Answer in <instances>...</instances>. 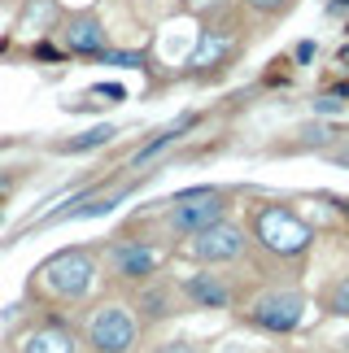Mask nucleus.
Masks as SVG:
<instances>
[{
	"mask_svg": "<svg viewBox=\"0 0 349 353\" xmlns=\"http://www.w3.org/2000/svg\"><path fill=\"white\" fill-rule=\"evenodd\" d=\"M253 232H258V240H262L271 253H279V257L306 253V244H310V227H306L292 210H284V205H266V210H258V219H253Z\"/></svg>",
	"mask_w": 349,
	"mask_h": 353,
	"instance_id": "nucleus-1",
	"label": "nucleus"
},
{
	"mask_svg": "<svg viewBox=\"0 0 349 353\" xmlns=\"http://www.w3.org/2000/svg\"><path fill=\"white\" fill-rule=\"evenodd\" d=\"M223 214H227V205H223L219 188H188V192H179L170 201V227L183 236H197L206 227L223 223Z\"/></svg>",
	"mask_w": 349,
	"mask_h": 353,
	"instance_id": "nucleus-2",
	"label": "nucleus"
},
{
	"mask_svg": "<svg viewBox=\"0 0 349 353\" xmlns=\"http://www.w3.org/2000/svg\"><path fill=\"white\" fill-rule=\"evenodd\" d=\"M39 275H44V283L57 296H83L92 288V257L79 253V249H66L57 257H48L39 266Z\"/></svg>",
	"mask_w": 349,
	"mask_h": 353,
	"instance_id": "nucleus-3",
	"label": "nucleus"
},
{
	"mask_svg": "<svg viewBox=\"0 0 349 353\" xmlns=\"http://www.w3.org/2000/svg\"><path fill=\"white\" fill-rule=\"evenodd\" d=\"M88 341L101 353H127L131 345H136V323H131V314L123 305H101L97 314H92Z\"/></svg>",
	"mask_w": 349,
	"mask_h": 353,
	"instance_id": "nucleus-4",
	"label": "nucleus"
},
{
	"mask_svg": "<svg viewBox=\"0 0 349 353\" xmlns=\"http://www.w3.org/2000/svg\"><path fill=\"white\" fill-rule=\"evenodd\" d=\"M188 253H192L197 262H232V257L245 253V232H240L236 223H214V227L192 236Z\"/></svg>",
	"mask_w": 349,
	"mask_h": 353,
	"instance_id": "nucleus-5",
	"label": "nucleus"
},
{
	"mask_svg": "<svg viewBox=\"0 0 349 353\" xmlns=\"http://www.w3.org/2000/svg\"><path fill=\"white\" fill-rule=\"evenodd\" d=\"M301 310H306V301L297 292H271L253 305V323L266 332H292L301 323Z\"/></svg>",
	"mask_w": 349,
	"mask_h": 353,
	"instance_id": "nucleus-6",
	"label": "nucleus"
},
{
	"mask_svg": "<svg viewBox=\"0 0 349 353\" xmlns=\"http://www.w3.org/2000/svg\"><path fill=\"white\" fill-rule=\"evenodd\" d=\"M110 262H114V270L123 279H149L157 270V249L144 244V240H123V244H114Z\"/></svg>",
	"mask_w": 349,
	"mask_h": 353,
	"instance_id": "nucleus-7",
	"label": "nucleus"
},
{
	"mask_svg": "<svg viewBox=\"0 0 349 353\" xmlns=\"http://www.w3.org/2000/svg\"><path fill=\"white\" fill-rule=\"evenodd\" d=\"M66 44L74 52H83V57H105V48H110V35H105L101 18H92V13H79V18L66 22Z\"/></svg>",
	"mask_w": 349,
	"mask_h": 353,
	"instance_id": "nucleus-8",
	"label": "nucleus"
},
{
	"mask_svg": "<svg viewBox=\"0 0 349 353\" xmlns=\"http://www.w3.org/2000/svg\"><path fill=\"white\" fill-rule=\"evenodd\" d=\"M183 292L192 296L197 305H206V310H223L227 301H232V288H227L219 275H192L183 283Z\"/></svg>",
	"mask_w": 349,
	"mask_h": 353,
	"instance_id": "nucleus-9",
	"label": "nucleus"
},
{
	"mask_svg": "<svg viewBox=\"0 0 349 353\" xmlns=\"http://www.w3.org/2000/svg\"><path fill=\"white\" fill-rule=\"evenodd\" d=\"M22 353H74V341L61 327H44V332H31V336H26Z\"/></svg>",
	"mask_w": 349,
	"mask_h": 353,
	"instance_id": "nucleus-10",
	"label": "nucleus"
},
{
	"mask_svg": "<svg viewBox=\"0 0 349 353\" xmlns=\"http://www.w3.org/2000/svg\"><path fill=\"white\" fill-rule=\"evenodd\" d=\"M188 127H192V118H179V122H170V127H166L162 135H157V140H149V144H144V148H140L136 157H131V166H144V161H153V157L162 153L166 144H174V140H179V135H183Z\"/></svg>",
	"mask_w": 349,
	"mask_h": 353,
	"instance_id": "nucleus-11",
	"label": "nucleus"
},
{
	"mask_svg": "<svg viewBox=\"0 0 349 353\" xmlns=\"http://www.w3.org/2000/svg\"><path fill=\"white\" fill-rule=\"evenodd\" d=\"M114 127H92L88 135H79V140H70V144H61L66 148V153H88V148H101V144H110L114 140Z\"/></svg>",
	"mask_w": 349,
	"mask_h": 353,
	"instance_id": "nucleus-12",
	"label": "nucleus"
},
{
	"mask_svg": "<svg viewBox=\"0 0 349 353\" xmlns=\"http://www.w3.org/2000/svg\"><path fill=\"white\" fill-rule=\"evenodd\" d=\"M223 48H227V39H223V35H214V31H206V35H201V48H197V57H192V65H210V61L219 57Z\"/></svg>",
	"mask_w": 349,
	"mask_h": 353,
	"instance_id": "nucleus-13",
	"label": "nucleus"
},
{
	"mask_svg": "<svg viewBox=\"0 0 349 353\" xmlns=\"http://www.w3.org/2000/svg\"><path fill=\"white\" fill-rule=\"evenodd\" d=\"M332 310H337V314H349V275L332 288Z\"/></svg>",
	"mask_w": 349,
	"mask_h": 353,
	"instance_id": "nucleus-14",
	"label": "nucleus"
},
{
	"mask_svg": "<svg viewBox=\"0 0 349 353\" xmlns=\"http://www.w3.org/2000/svg\"><path fill=\"white\" fill-rule=\"evenodd\" d=\"M105 61H110V65H140L144 57H140V52H114V48H105Z\"/></svg>",
	"mask_w": 349,
	"mask_h": 353,
	"instance_id": "nucleus-15",
	"label": "nucleus"
},
{
	"mask_svg": "<svg viewBox=\"0 0 349 353\" xmlns=\"http://www.w3.org/2000/svg\"><path fill=\"white\" fill-rule=\"evenodd\" d=\"M288 5H292V0H249V9H258V13H279Z\"/></svg>",
	"mask_w": 349,
	"mask_h": 353,
	"instance_id": "nucleus-16",
	"label": "nucleus"
},
{
	"mask_svg": "<svg viewBox=\"0 0 349 353\" xmlns=\"http://www.w3.org/2000/svg\"><path fill=\"white\" fill-rule=\"evenodd\" d=\"M144 310H153V314H166V310H162V292H149V296H144Z\"/></svg>",
	"mask_w": 349,
	"mask_h": 353,
	"instance_id": "nucleus-17",
	"label": "nucleus"
},
{
	"mask_svg": "<svg viewBox=\"0 0 349 353\" xmlns=\"http://www.w3.org/2000/svg\"><path fill=\"white\" fill-rule=\"evenodd\" d=\"M162 353H197V349H192V345H183V341H170Z\"/></svg>",
	"mask_w": 349,
	"mask_h": 353,
	"instance_id": "nucleus-18",
	"label": "nucleus"
},
{
	"mask_svg": "<svg viewBox=\"0 0 349 353\" xmlns=\"http://www.w3.org/2000/svg\"><path fill=\"white\" fill-rule=\"evenodd\" d=\"M328 9H332V13H345V9H349V0H332Z\"/></svg>",
	"mask_w": 349,
	"mask_h": 353,
	"instance_id": "nucleus-19",
	"label": "nucleus"
},
{
	"mask_svg": "<svg viewBox=\"0 0 349 353\" xmlns=\"http://www.w3.org/2000/svg\"><path fill=\"white\" fill-rule=\"evenodd\" d=\"M188 5H192V9H201V5H210V0H188Z\"/></svg>",
	"mask_w": 349,
	"mask_h": 353,
	"instance_id": "nucleus-20",
	"label": "nucleus"
},
{
	"mask_svg": "<svg viewBox=\"0 0 349 353\" xmlns=\"http://www.w3.org/2000/svg\"><path fill=\"white\" fill-rule=\"evenodd\" d=\"M0 192H5V174H0Z\"/></svg>",
	"mask_w": 349,
	"mask_h": 353,
	"instance_id": "nucleus-21",
	"label": "nucleus"
}]
</instances>
